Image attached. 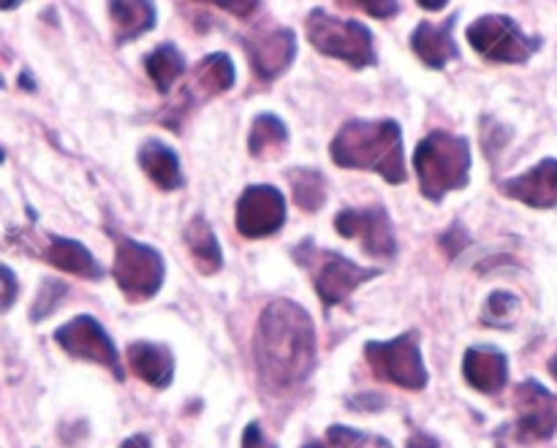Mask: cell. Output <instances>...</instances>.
I'll return each mask as SVG.
<instances>
[{
    "label": "cell",
    "instance_id": "1",
    "mask_svg": "<svg viewBox=\"0 0 557 448\" xmlns=\"http://www.w3.org/2000/svg\"><path fill=\"white\" fill-rule=\"evenodd\" d=\"M319 359L315 324L294 299H272L259 315L253 362L261 386L272 395H288L313 375Z\"/></svg>",
    "mask_w": 557,
    "mask_h": 448
},
{
    "label": "cell",
    "instance_id": "2",
    "mask_svg": "<svg viewBox=\"0 0 557 448\" xmlns=\"http://www.w3.org/2000/svg\"><path fill=\"white\" fill-rule=\"evenodd\" d=\"M337 166L354 172H375L389 185L408 179L403 128L397 120H348L330 145Z\"/></svg>",
    "mask_w": 557,
    "mask_h": 448
},
{
    "label": "cell",
    "instance_id": "3",
    "mask_svg": "<svg viewBox=\"0 0 557 448\" xmlns=\"http://www.w3.org/2000/svg\"><path fill=\"white\" fill-rule=\"evenodd\" d=\"M471 141L451 130H430L413 150V172L419 190L428 201H444L451 190H462L471 183Z\"/></svg>",
    "mask_w": 557,
    "mask_h": 448
},
{
    "label": "cell",
    "instance_id": "4",
    "mask_svg": "<svg viewBox=\"0 0 557 448\" xmlns=\"http://www.w3.org/2000/svg\"><path fill=\"white\" fill-rule=\"evenodd\" d=\"M292 259L310 275L315 294L326 310L346 302L359 286L381 275L379 266H359L351 259L341 256L337 250H326L315 245V239H302L292 250Z\"/></svg>",
    "mask_w": 557,
    "mask_h": 448
},
{
    "label": "cell",
    "instance_id": "5",
    "mask_svg": "<svg viewBox=\"0 0 557 448\" xmlns=\"http://www.w3.org/2000/svg\"><path fill=\"white\" fill-rule=\"evenodd\" d=\"M305 36L315 52L332 60H343L357 71L379 63L375 38L364 22L341 20V16L326 14L324 9H313L305 20Z\"/></svg>",
    "mask_w": 557,
    "mask_h": 448
},
{
    "label": "cell",
    "instance_id": "6",
    "mask_svg": "<svg viewBox=\"0 0 557 448\" xmlns=\"http://www.w3.org/2000/svg\"><path fill=\"white\" fill-rule=\"evenodd\" d=\"M112 277L117 288L128 302H150L152 297H158L163 281H166V261H163L161 250L136 242L131 237H120V234H112Z\"/></svg>",
    "mask_w": 557,
    "mask_h": 448
},
{
    "label": "cell",
    "instance_id": "7",
    "mask_svg": "<svg viewBox=\"0 0 557 448\" xmlns=\"http://www.w3.org/2000/svg\"><path fill=\"white\" fill-rule=\"evenodd\" d=\"M364 359L373 375L397 389L422 391L430 384V370L422 359V340L419 332H403L395 340L364 343Z\"/></svg>",
    "mask_w": 557,
    "mask_h": 448
},
{
    "label": "cell",
    "instance_id": "8",
    "mask_svg": "<svg viewBox=\"0 0 557 448\" xmlns=\"http://www.w3.org/2000/svg\"><path fill=\"white\" fill-rule=\"evenodd\" d=\"M468 43L490 63H528L542 49V38L522 30L509 14H482L468 25Z\"/></svg>",
    "mask_w": 557,
    "mask_h": 448
},
{
    "label": "cell",
    "instance_id": "9",
    "mask_svg": "<svg viewBox=\"0 0 557 448\" xmlns=\"http://www.w3.org/2000/svg\"><path fill=\"white\" fill-rule=\"evenodd\" d=\"M234 82H237V69H234L232 58H228L226 52L205 54V58L194 65V71H190L188 82H185V87L180 90L177 101H174L172 109L163 114L161 125L177 130L180 120L188 117L196 107H201V103L210 101V98L223 96V92L232 90Z\"/></svg>",
    "mask_w": 557,
    "mask_h": 448
},
{
    "label": "cell",
    "instance_id": "10",
    "mask_svg": "<svg viewBox=\"0 0 557 448\" xmlns=\"http://www.w3.org/2000/svg\"><path fill=\"white\" fill-rule=\"evenodd\" d=\"M515 411V427L504 430L515 444L539 446L557 435V395H553L544 384H539L536 378L517 384Z\"/></svg>",
    "mask_w": 557,
    "mask_h": 448
},
{
    "label": "cell",
    "instance_id": "11",
    "mask_svg": "<svg viewBox=\"0 0 557 448\" xmlns=\"http://www.w3.org/2000/svg\"><path fill=\"white\" fill-rule=\"evenodd\" d=\"M248 65L259 82H275L297 58V33L283 25H261L239 38Z\"/></svg>",
    "mask_w": 557,
    "mask_h": 448
},
{
    "label": "cell",
    "instance_id": "12",
    "mask_svg": "<svg viewBox=\"0 0 557 448\" xmlns=\"http://www.w3.org/2000/svg\"><path fill=\"white\" fill-rule=\"evenodd\" d=\"M335 232L354 239L359 248L375 259H395L397 234L386 207H346L335 215Z\"/></svg>",
    "mask_w": 557,
    "mask_h": 448
},
{
    "label": "cell",
    "instance_id": "13",
    "mask_svg": "<svg viewBox=\"0 0 557 448\" xmlns=\"http://www.w3.org/2000/svg\"><path fill=\"white\" fill-rule=\"evenodd\" d=\"M54 343L69 357L82 359V362H92L98 368H107L117 381L125 378L123 362H120V353L114 348L112 337L107 335V329L92 315H76L69 324L60 326L54 332Z\"/></svg>",
    "mask_w": 557,
    "mask_h": 448
},
{
    "label": "cell",
    "instance_id": "14",
    "mask_svg": "<svg viewBox=\"0 0 557 448\" xmlns=\"http://www.w3.org/2000/svg\"><path fill=\"white\" fill-rule=\"evenodd\" d=\"M234 223L245 239L272 237L286 223V196L272 185H248L237 199Z\"/></svg>",
    "mask_w": 557,
    "mask_h": 448
},
{
    "label": "cell",
    "instance_id": "15",
    "mask_svg": "<svg viewBox=\"0 0 557 448\" xmlns=\"http://www.w3.org/2000/svg\"><path fill=\"white\" fill-rule=\"evenodd\" d=\"M506 199H515L531 210H555L557 207V158H544L528 172L504 179L498 185Z\"/></svg>",
    "mask_w": 557,
    "mask_h": 448
},
{
    "label": "cell",
    "instance_id": "16",
    "mask_svg": "<svg viewBox=\"0 0 557 448\" xmlns=\"http://www.w3.org/2000/svg\"><path fill=\"white\" fill-rule=\"evenodd\" d=\"M460 14H449L441 22L422 20L411 33V49L428 69L441 71L460 58V49L455 41V25Z\"/></svg>",
    "mask_w": 557,
    "mask_h": 448
},
{
    "label": "cell",
    "instance_id": "17",
    "mask_svg": "<svg viewBox=\"0 0 557 448\" xmlns=\"http://www.w3.org/2000/svg\"><path fill=\"white\" fill-rule=\"evenodd\" d=\"M462 378L482 395H500L509 384V357L495 346H471L462 357Z\"/></svg>",
    "mask_w": 557,
    "mask_h": 448
},
{
    "label": "cell",
    "instance_id": "18",
    "mask_svg": "<svg viewBox=\"0 0 557 448\" xmlns=\"http://www.w3.org/2000/svg\"><path fill=\"white\" fill-rule=\"evenodd\" d=\"M125 359L128 368L141 384L152 386V389H169L174 381V353L169 346L161 343L136 340L125 348Z\"/></svg>",
    "mask_w": 557,
    "mask_h": 448
},
{
    "label": "cell",
    "instance_id": "19",
    "mask_svg": "<svg viewBox=\"0 0 557 448\" xmlns=\"http://www.w3.org/2000/svg\"><path fill=\"white\" fill-rule=\"evenodd\" d=\"M41 259L47 261L49 266H54V270L65 272V275L82 277V281H101L103 277V266L98 264L96 256H92L85 245L76 242V239L52 234V237L47 239V248H44Z\"/></svg>",
    "mask_w": 557,
    "mask_h": 448
},
{
    "label": "cell",
    "instance_id": "20",
    "mask_svg": "<svg viewBox=\"0 0 557 448\" xmlns=\"http://www.w3.org/2000/svg\"><path fill=\"white\" fill-rule=\"evenodd\" d=\"M139 166L141 172L147 174L156 188L161 190H180L185 185L183 163H180V155L169 145L158 139L141 141L139 147Z\"/></svg>",
    "mask_w": 557,
    "mask_h": 448
},
{
    "label": "cell",
    "instance_id": "21",
    "mask_svg": "<svg viewBox=\"0 0 557 448\" xmlns=\"http://www.w3.org/2000/svg\"><path fill=\"white\" fill-rule=\"evenodd\" d=\"M185 248H188L190 261H194L196 272L205 277L218 275L223 270V250L221 242L215 237V228L207 221L205 215H194L188 223H185Z\"/></svg>",
    "mask_w": 557,
    "mask_h": 448
},
{
    "label": "cell",
    "instance_id": "22",
    "mask_svg": "<svg viewBox=\"0 0 557 448\" xmlns=\"http://www.w3.org/2000/svg\"><path fill=\"white\" fill-rule=\"evenodd\" d=\"M107 11L109 20H112V33L117 47L150 33L158 22L156 3H145V0H125V3L114 0V3L107 5Z\"/></svg>",
    "mask_w": 557,
    "mask_h": 448
},
{
    "label": "cell",
    "instance_id": "23",
    "mask_svg": "<svg viewBox=\"0 0 557 448\" xmlns=\"http://www.w3.org/2000/svg\"><path fill=\"white\" fill-rule=\"evenodd\" d=\"M288 147V128L277 114L264 112L253 117L248 134V152L256 161H270V158L283 155Z\"/></svg>",
    "mask_w": 557,
    "mask_h": 448
},
{
    "label": "cell",
    "instance_id": "24",
    "mask_svg": "<svg viewBox=\"0 0 557 448\" xmlns=\"http://www.w3.org/2000/svg\"><path fill=\"white\" fill-rule=\"evenodd\" d=\"M145 71L158 92H169L174 85H177L180 76L188 71V63H185V54L180 52L172 41H166V43H158V47L147 54Z\"/></svg>",
    "mask_w": 557,
    "mask_h": 448
},
{
    "label": "cell",
    "instance_id": "25",
    "mask_svg": "<svg viewBox=\"0 0 557 448\" xmlns=\"http://www.w3.org/2000/svg\"><path fill=\"white\" fill-rule=\"evenodd\" d=\"M294 204L305 212H319L326 201V177L313 166H297L286 172Z\"/></svg>",
    "mask_w": 557,
    "mask_h": 448
},
{
    "label": "cell",
    "instance_id": "26",
    "mask_svg": "<svg viewBox=\"0 0 557 448\" xmlns=\"http://www.w3.org/2000/svg\"><path fill=\"white\" fill-rule=\"evenodd\" d=\"M517 313H520V299L511 291H493L484 302L482 324L495 326V329H509L515 326Z\"/></svg>",
    "mask_w": 557,
    "mask_h": 448
},
{
    "label": "cell",
    "instance_id": "27",
    "mask_svg": "<svg viewBox=\"0 0 557 448\" xmlns=\"http://www.w3.org/2000/svg\"><path fill=\"white\" fill-rule=\"evenodd\" d=\"M65 283H60L58 277H47V281L41 283V288H38L36 294V302H33L30 308V321L33 324H38V321L49 319V315L54 313V310L63 304V297H65Z\"/></svg>",
    "mask_w": 557,
    "mask_h": 448
},
{
    "label": "cell",
    "instance_id": "28",
    "mask_svg": "<svg viewBox=\"0 0 557 448\" xmlns=\"http://www.w3.org/2000/svg\"><path fill=\"white\" fill-rule=\"evenodd\" d=\"M326 444L335 448H368V444H373V438L359 433V430L343 427V424H332V427L326 430Z\"/></svg>",
    "mask_w": 557,
    "mask_h": 448
},
{
    "label": "cell",
    "instance_id": "29",
    "mask_svg": "<svg viewBox=\"0 0 557 448\" xmlns=\"http://www.w3.org/2000/svg\"><path fill=\"white\" fill-rule=\"evenodd\" d=\"M16 297H20V281H16L14 270L0 264V315L14 308Z\"/></svg>",
    "mask_w": 557,
    "mask_h": 448
},
{
    "label": "cell",
    "instance_id": "30",
    "mask_svg": "<svg viewBox=\"0 0 557 448\" xmlns=\"http://www.w3.org/2000/svg\"><path fill=\"white\" fill-rule=\"evenodd\" d=\"M468 242H471V237H468V232L460 226V223H455V226L446 228V234L441 237V248L446 250V256H449V259L460 256L462 248H466Z\"/></svg>",
    "mask_w": 557,
    "mask_h": 448
},
{
    "label": "cell",
    "instance_id": "31",
    "mask_svg": "<svg viewBox=\"0 0 557 448\" xmlns=\"http://www.w3.org/2000/svg\"><path fill=\"white\" fill-rule=\"evenodd\" d=\"M343 5H348V9L368 11L370 16H379V20H386V16L400 14V3H395V0H381V3H373V0H364V3H343Z\"/></svg>",
    "mask_w": 557,
    "mask_h": 448
},
{
    "label": "cell",
    "instance_id": "32",
    "mask_svg": "<svg viewBox=\"0 0 557 448\" xmlns=\"http://www.w3.org/2000/svg\"><path fill=\"white\" fill-rule=\"evenodd\" d=\"M243 448H277V446L267 438L259 422H250L243 433Z\"/></svg>",
    "mask_w": 557,
    "mask_h": 448
},
{
    "label": "cell",
    "instance_id": "33",
    "mask_svg": "<svg viewBox=\"0 0 557 448\" xmlns=\"http://www.w3.org/2000/svg\"><path fill=\"white\" fill-rule=\"evenodd\" d=\"M406 448H446L444 444H441L435 435L430 433H422V430H417V433L411 435V438L406 440Z\"/></svg>",
    "mask_w": 557,
    "mask_h": 448
},
{
    "label": "cell",
    "instance_id": "34",
    "mask_svg": "<svg viewBox=\"0 0 557 448\" xmlns=\"http://www.w3.org/2000/svg\"><path fill=\"white\" fill-rule=\"evenodd\" d=\"M215 5L223 11H234L237 16H250L261 9V3H215Z\"/></svg>",
    "mask_w": 557,
    "mask_h": 448
},
{
    "label": "cell",
    "instance_id": "35",
    "mask_svg": "<svg viewBox=\"0 0 557 448\" xmlns=\"http://www.w3.org/2000/svg\"><path fill=\"white\" fill-rule=\"evenodd\" d=\"M120 448H152V444H150V438H147V435H131V438H125L123 444H120Z\"/></svg>",
    "mask_w": 557,
    "mask_h": 448
},
{
    "label": "cell",
    "instance_id": "36",
    "mask_svg": "<svg viewBox=\"0 0 557 448\" xmlns=\"http://www.w3.org/2000/svg\"><path fill=\"white\" fill-rule=\"evenodd\" d=\"M419 5H422L424 11H441V9H446V3H441V0H438V3H428V0H419Z\"/></svg>",
    "mask_w": 557,
    "mask_h": 448
},
{
    "label": "cell",
    "instance_id": "37",
    "mask_svg": "<svg viewBox=\"0 0 557 448\" xmlns=\"http://www.w3.org/2000/svg\"><path fill=\"white\" fill-rule=\"evenodd\" d=\"M547 370H549V375H553V378L557 381V353H553V359H549Z\"/></svg>",
    "mask_w": 557,
    "mask_h": 448
},
{
    "label": "cell",
    "instance_id": "38",
    "mask_svg": "<svg viewBox=\"0 0 557 448\" xmlns=\"http://www.w3.org/2000/svg\"><path fill=\"white\" fill-rule=\"evenodd\" d=\"M302 448H326V446L321 444V440H310V444H305Z\"/></svg>",
    "mask_w": 557,
    "mask_h": 448
},
{
    "label": "cell",
    "instance_id": "39",
    "mask_svg": "<svg viewBox=\"0 0 557 448\" xmlns=\"http://www.w3.org/2000/svg\"><path fill=\"white\" fill-rule=\"evenodd\" d=\"M16 5H20V3H0V9H5V11H11V9H16Z\"/></svg>",
    "mask_w": 557,
    "mask_h": 448
},
{
    "label": "cell",
    "instance_id": "40",
    "mask_svg": "<svg viewBox=\"0 0 557 448\" xmlns=\"http://www.w3.org/2000/svg\"><path fill=\"white\" fill-rule=\"evenodd\" d=\"M495 448H511V446H506V444H504V440H500V438H498V444H495Z\"/></svg>",
    "mask_w": 557,
    "mask_h": 448
},
{
    "label": "cell",
    "instance_id": "41",
    "mask_svg": "<svg viewBox=\"0 0 557 448\" xmlns=\"http://www.w3.org/2000/svg\"><path fill=\"white\" fill-rule=\"evenodd\" d=\"M5 161V152L3 150H0V163H3Z\"/></svg>",
    "mask_w": 557,
    "mask_h": 448
},
{
    "label": "cell",
    "instance_id": "42",
    "mask_svg": "<svg viewBox=\"0 0 557 448\" xmlns=\"http://www.w3.org/2000/svg\"><path fill=\"white\" fill-rule=\"evenodd\" d=\"M0 87H3V76H0Z\"/></svg>",
    "mask_w": 557,
    "mask_h": 448
}]
</instances>
